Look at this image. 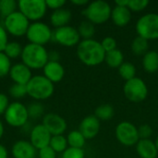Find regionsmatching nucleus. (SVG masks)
Segmentation results:
<instances>
[{"mask_svg":"<svg viewBox=\"0 0 158 158\" xmlns=\"http://www.w3.org/2000/svg\"><path fill=\"white\" fill-rule=\"evenodd\" d=\"M77 56L84 65L94 67L105 62L106 51L97 40H82L77 45Z\"/></svg>","mask_w":158,"mask_h":158,"instance_id":"obj_1","label":"nucleus"},{"mask_svg":"<svg viewBox=\"0 0 158 158\" xmlns=\"http://www.w3.org/2000/svg\"><path fill=\"white\" fill-rule=\"evenodd\" d=\"M22 63L29 69H44L46 63L49 61L48 52L43 45L35 44H26L21 53Z\"/></svg>","mask_w":158,"mask_h":158,"instance_id":"obj_2","label":"nucleus"},{"mask_svg":"<svg viewBox=\"0 0 158 158\" xmlns=\"http://www.w3.org/2000/svg\"><path fill=\"white\" fill-rule=\"evenodd\" d=\"M112 7L104 0H95L89 4L82 10V15L93 24H103L111 17Z\"/></svg>","mask_w":158,"mask_h":158,"instance_id":"obj_3","label":"nucleus"},{"mask_svg":"<svg viewBox=\"0 0 158 158\" xmlns=\"http://www.w3.org/2000/svg\"><path fill=\"white\" fill-rule=\"evenodd\" d=\"M27 93L36 100H44L49 98L54 93V83L44 75L31 77L27 83Z\"/></svg>","mask_w":158,"mask_h":158,"instance_id":"obj_4","label":"nucleus"},{"mask_svg":"<svg viewBox=\"0 0 158 158\" xmlns=\"http://www.w3.org/2000/svg\"><path fill=\"white\" fill-rule=\"evenodd\" d=\"M136 31L148 41L158 40V14L147 13L142 16L136 22Z\"/></svg>","mask_w":158,"mask_h":158,"instance_id":"obj_5","label":"nucleus"},{"mask_svg":"<svg viewBox=\"0 0 158 158\" xmlns=\"http://www.w3.org/2000/svg\"><path fill=\"white\" fill-rule=\"evenodd\" d=\"M123 93L129 101L132 103H140L146 99L148 95V87L143 79L135 77L125 82Z\"/></svg>","mask_w":158,"mask_h":158,"instance_id":"obj_6","label":"nucleus"},{"mask_svg":"<svg viewBox=\"0 0 158 158\" xmlns=\"http://www.w3.org/2000/svg\"><path fill=\"white\" fill-rule=\"evenodd\" d=\"M116 138L124 146H134L140 141L138 128L129 121L119 122L115 130Z\"/></svg>","mask_w":158,"mask_h":158,"instance_id":"obj_7","label":"nucleus"},{"mask_svg":"<svg viewBox=\"0 0 158 158\" xmlns=\"http://www.w3.org/2000/svg\"><path fill=\"white\" fill-rule=\"evenodd\" d=\"M18 6L29 20L40 19L44 16L47 9L44 0H19Z\"/></svg>","mask_w":158,"mask_h":158,"instance_id":"obj_8","label":"nucleus"},{"mask_svg":"<svg viewBox=\"0 0 158 158\" xmlns=\"http://www.w3.org/2000/svg\"><path fill=\"white\" fill-rule=\"evenodd\" d=\"M26 36L31 44L44 46V44H45L52 39L53 32L47 24L37 21L30 24Z\"/></svg>","mask_w":158,"mask_h":158,"instance_id":"obj_9","label":"nucleus"},{"mask_svg":"<svg viewBox=\"0 0 158 158\" xmlns=\"http://www.w3.org/2000/svg\"><path fill=\"white\" fill-rule=\"evenodd\" d=\"M29 118L27 106L19 102H13L9 104L5 112V119L10 126L22 127Z\"/></svg>","mask_w":158,"mask_h":158,"instance_id":"obj_10","label":"nucleus"},{"mask_svg":"<svg viewBox=\"0 0 158 158\" xmlns=\"http://www.w3.org/2000/svg\"><path fill=\"white\" fill-rule=\"evenodd\" d=\"M6 31L15 36H21L27 33L30 23L29 19L20 12L15 11L4 20Z\"/></svg>","mask_w":158,"mask_h":158,"instance_id":"obj_11","label":"nucleus"},{"mask_svg":"<svg viewBox=\"0 0 158 158\" xmlns=\"http://www.w3.org/2000/svg\"><path fill=\"white\" fill-rule=\"evenodd\" d=\"M52 38L61 45L68 47L78 45L81 42V36L78 32V30L69 25L56 28L53 32Z\"/></svg>","mask_w":158,"mask_h":158,"instance_id":"obj_12","label":"nucleus"},{"mask_svg":"<svg viewBox=\"0 0 158 158\" xmlns=\"http://www.w3.org/2000/svg\"><path fill=\"white\" fill-rule=\"evenodd\" d=\"M43 125L52 136L63 135L67 130L66 120L61 116L55 113H48L44 115L43 118Z\"/></svg>","mask_w":158,"mask_h":158,"instance_id":"obj_13","label":"nucleus"},{"mask_svg":"<svg viewBox=\"0 0 158 158\" xmlns=\"http://www.w3.org/2000/svg\"><path fill=\"white\" fill-rule=\"evenodd\" d=\"M52 135L43 124H38L32 128L30 133L31 143L38 150L49 145Z\"/></svg>","mask_w":158,"mask_h":158,"instance_id":"obj_14","label":"nucleus"},{"mask_svg":"<svg viewBox=\"0 0 158 158\" xmlns=\"http://www.w3.org/2000/svg\"><path fill=\"white\" fill-rule=\"evenodd\" d=\"M100 128V120L94 115H89L81 121L79 131L86 140H91L98 135Z\"/></svg>","mask_w":158,"mask_h":158,"instance_id":"obj_15","label":"nucleus"},{"mask_svg":"<svg viewBox=\"0 0 158 158\" xmlns=\"http://www.w3.org/2000/svg\"><path fill=\"white\" fill-rule=\"evenodd\" d=\"M10 78L15 81V83L27 85V83L31 79V71L23 63H18L11 67L9 71Z\"/></svg>","mask_w":158,"mask_h":158,"instance_id":"obj_16","label":"nucleus"},{"mask_svg":"<svg viewBox=\"0 0 158 158\" xmlns=\"http://www.w3.org/2000/svg\"><path fill=\"white\" fill-rule=\"evenodd\" d=\"M36 150L31 142L20 140L12 146V156L14 158H35Z\"/></svg>","mask_w":158,"mask_h":158,"instance_id":"obj_17","label":"nucleus"},{"mask_svg":"<svg viewBox=\"0 0 158 158\" xmlns=\"http://www.w3.org/2000/svg\"><path fill=\"white\" fill-rule=\"evenodd\" d=\"M44 74L53 83L58 82L64 78L65 69L58 61H48L44 67Z\"/></svg>","mask_w":158,"mask_h":158,"instance_id":"obj_18","label":"nucleus"},{"mask_svg":"<svg viewBox=\"0 0 158 158\" xmlns=\"http://www.w3.org/2000/svg\"><path fill=\"white\" fill-rule=\"evenodd\" d=\"M110 19L115 25L118 27H124L128 25L131 19V11L128 6L115 5V6L112 8Z\"/></svg>","mask_w":158,"mask_h":158,"instance_id":"obj_19","label":"nucleus"},{"mask_svg":"<svg viewBox=\"0 0 158 158\" xmlns=\"http://www.w3.org/2000/svg\"><path fill=\"white\" fill-rule=\"evenodd\" d=\"M136 146V152L141 158H156L158 156L157 149L151 139H141Z\"/></svg>","mask_w":158,"mask_h":158,"instance_id":"obj_20","label":"nucleus"},{"mask_svg":"<svg viewBox=\"0 0 158 158\" xmlns=\"http://www.w3.org/2000/svg\"><path fill=\"white\" fill-rule=\"evenodd\" d=\"M71 12L67 8H59L54 10L50 17V21L56 28H60L67 26L71 19Z\"/></svg>","mask_w":158,"mask_h":158,"instance_id":"obj_21","label":"nucleus"},{"mask_svg":"<svg viewBox=\"0 0 158 158\" xmlns=\"http://www.w3.org/2000/svg\"><path fill=\"white\" fill-rule=\"evenodd\" d=\"M143 67L148 73H155L158 70V52L149 50L143 57Z\"/></svg>","mask_w":158,"mask_h":158,"instance_id":"obj_22","label":"nucleus"},{"mask_svg":"<svg viewBox=\"0 0 158 158\" xmlns=\"http://www.w3.org/2000/svg\"><path fill=\"white\" fill-rule=\"evenodd\" d=\"M105 62L112 69H118L124 63V55L119 49H114L106 53Z\"/></svg>","mask_w":158,"mask_h":158,"instance_id":"obj_23","label":"nucleus"},{"mask_svg":"<svg viewBox=\"0 0 158 158\" xmlns=\"http://www.w3.org/2000/svg\"><path fill=\"white\" fill-rule=\"evenodd\" d=\"M131 48L134 55L144 56L149 51V41L141 36H136L131 42Z\"/></svg>","mask_w":158,"mask_h":158,"instance_id":"obj_24","label":"nucleus"},{"mask_svg":"<svg viewBox=\"0 0 158 158\" xmlns=\"http://www.w3.org/2000/svg\"><path fill=\"white\" fill-rule=\"evenodd\" d=\"M115 115V109L114 107L109 104H104L96 107L94 116L99 119L103 121L110 120Z\"/></svg>","mask_w":158,"mask_h":158,"instance_id":"obj_25","label":"nucleus"},{"mask_svg":"<svg viewBox=\"0 0 158 158\" xmlns=\"http://www.w3.org/2000/svg\"><path fill=\"white\" fill-rule=\"evenodd\" d=\"M67 141H68V144L69 145V147L79 148V149H82V147L85 145V143H86V139L80 132L79 130L70 131L68 134Z\"/></svg>","mask_w":158,"mask_h":158,"instance_id":"obj_26","label":"nucleus"},{"mask_svg":"<svg viewBox=\"0 0 158 158\" xmlns=\"http://www.w3.org/2000/svg\"><path fill=\"white\" fill-rule=\"evenodd\" d=\"M78 32L83 40L93 39L94 33H95V27L94 24L90 22L89 20H83L80 23L78 27Z\"/></svg>","mask_w":158,"mask_h":158,"instance_id":"obj_27","label":"nucleus"},{"mask_svg":"<svg viewBox=\"0 0 158 158\" xmlns=\"http://www.w3.org/2000/svg\"><path fill=\"white\" fill-rule=\"evenodd\" d=\"M118 69L119 76L126 81L136 77V68L131 62H124Z\"/></svg>","mask_w":158,"mask_h":158,"instance_id":"obj_28","label":"nucleus"},{"mask_svg":"<svg viewBox=\"0 0 158 158\" xmlns=\"http://www.w3.org/2000/svg\"><path fill=\"white\" fill-rule=\"evenodd\" d=\"M68 141L67 138L63 135H56L52 136L49 146L56 152V153H63L68 148Z\"/></svg>","mask_w":158,"mask_h":158,"instance_id":"obj_29","label":"nucleus"},{"mask_svg":"<svg viewBox=\"0 0 158 158\" xmlns=\"http://www.w3.org/2000/svg\"><path fill=\"white\" fill-rule=\"evenodd\" d=\"M17 2L15 0H1L0 1V14L5 19L14 13L17 7Z\"/></svg>","mask_w":158,"mask_h":158,"instance_id":"obj_30","label":"nucleus"},{"mask_svg":"<svg viewBox=\"0 0 158 158\" xmlns=\"http://www.w3.org/2000/svg\"><path fill=\"white\" fill-rule=\"evenodd\" d=\"M22 49L23 48L21 47L19 43H18V42H10V43H7V44H6L5 50H4V53L9 58H16L19 56H21Z\"/></svg>","mask_w":158,"mask_h":158,"instance_id":"obj_31","label":"nucleus"},{"mask_svg":"<svg viewBox=\"0 0 158 158\" xmlns=\"http://www.w3.org/2000/svg\"><path fill=\"white\" fill-rule=\"evenodd\" d=\"M27 110H28V115L30 118H38L42 117V115L44 114V107L43 106V105L41 103L33 102L30 106H27Z\"/></svg>","mask_w":158,"mask_h":158,"instance_id":"obj_32","label":"nucleus"},{"mask_svg":"<svg viewBox=\"0 0 158 158\" xmlns=\"http://www.w3.org/2000/svg\"><path fill=\"white\" fill-rule=\"evenodd\" d=\"M9 94L12 97L19 99L24 97L28 93H27V86L23 84H19L15 83L9 88Z\"/></svg>","mask_w":158,"mask_h":158,"instance_id":"obj_33","label":"nucleus"},{"mask_svg":"<svg viewBox=\"0 0 158 158\" xmlns=\"http://www.w3.org/2000/svg\"><path fill=\"white\" fill-rule=\"evenodd\" d=\"M11 69L10 58L6 56L4 52L0 53V77H5L7 75Z\"/></svg>","mask_w":158,"mask_h":158,"instance_id":"obj_34","label":"nucleus"},{"mask_svg":"<svg viewBox=\"0 0 158 158\" xmlns=\"http://www.w3.org/2000/svg\"><path fill=\"white\" fill-rule=\"evenodd\" d=\"M149 5L148 0H129L128 7L131 11L140 12L147 7Z\"/></svg>","mask_w":158,"mask_h":158,"instance_id":"obj_35","label":"nucleus"},{"mask_svg":"<svg viewBox=\"0 0 158 158\" xmlns=\"http://www.w3.org/2000/svg\"><path fill=\"white\" fill-rule=\"evenodd\" d=\"M85 153L83 149L79 148H73V147H68L66 151L62 153L61 158H84Z\"/></svg>","mask_w":158,"mask_h":158,"instance_id":"obj_36","label":"nucleus"},{"mask_svg":"<svg viewBox=\"0 0 158 158\" xmlns=\"http://www.w3.org/2000/svg\"><path fill=\"white\" fill-rule=\"evenodd\" d=\"M101 44H102V47L104 48V50L106 51V53L109 52V51H112L114 49H117V41L111 36L105 37L102 40Z\"/></svg>","mask_w":158,"mask_h":158,"instance_id":"obj_37","label":"nucleus"},{"mask_svg":"<svg viewBox=\"0 0 158 158\" xmlns=\"http://www.w3.org/2000/svg\"><path fill=\"white\" fill-rule=\"evenodd\" d=\"M139 137L141 139H150L153 134V129L148 124H143L138 128Z\"/></svg>","mask_w":158,"mask_h":158,"instance_id":"obj_38","label":"nucleus"},{"mask_svg":"<svg viewBox=\"0 0 158 158\" xmlns=\"http://www.w3.org/2000/svg\"><path fill=\"white\" fill-rule=\"evenodd\" d=\"M56 153L48 145L39 150V158H56Z\"/></svg>","mask_w":158,"mask_h":158,"instance_id":"obj_39","label":"nucleus"},{"mask_svg":"<svg viewBox=\"0 0 158 158\" xmlns=\"http://www.w3.org/2000/svg\"><path fill=\"white\" fill-rule=\"evenodd\" d=\"M7 33L6 29L0 25V53L4 52L6 44H7Z\"/></svg>","mask_w":158,"mask_h":158,"instance_id":"obj_40","label":"nucleus"},{"mask_svg":"<svg viewBox=\"0 0 158 158\" xmlns=\"http://www.w3.org/2000/svg\"><path fill=\"white\" fill-rule=\"evenodd\" d=\"M45 3H46L47 7L56 10V9L62 8L63 6L66 4V1L65 0H46Z\"/></svg>","mask_w":158,"mask_h":158,"instance_id":"obj_41","label":"nucleus"},{"mask_svg":"<svg viewBox=\"0 0 158 158\" xmlns=\"http://www.w3.org/2000/svg\"><path fill=\"white\" fill-rule=\"evenodd\" d=\"M8 98L5 94L0 93V115L5 114L6 108L8 107Z\"/></svg>","mask_w":158,"mask_h":158,"instance_id":"obj_42","label":"nucleus"},{"mask_svg":"<svg viewBox=\"0 0 158 158\" xmlns=\"http://www.w3.org/2000/svg\"><path fill=\"white\" fill-rule=\"evenodd\" d=\"M48 56H49V61H58L59 54L56 51H52L50 54H48Z\"/></svg>","mask_w":158,"mask_h":158,"instance_id":"obj_43","label":"nucleus"},{"mask_svg":"<svg viewBox=\"0 0 158 158\" xmlns=\"http://www.w3.org/2000/svg\"><path fill=\"white\" fill-rule=\"evenodd\" d=\"M0 158H7L6 148L3 144H0Z\"/></svg>","mask_w":158,"mask_h":158,"instance_id":"obj_44","label":"nucleus"},{"mask_svg":"<svg viewBox=\"0 0 158 158\" xmlns=\"http://www.w3.org/2000/svg\"><path fill=\"white\" fill-rule=\"evenodd\" d=\"M71 3L76 6H85L89 4V1L88 0H72Z\"/></svg>","mask_w":158,"mask_h":158,"instance_id":"obj_45","label":"nucleus"},{"mask_svg":"<svg viewBox=\"0 0 158 158\" xmlns=\"http://www.w3.org/2000/svg\"><path fill=\"white\" fill-rule=\"evenodd\" d=\"M129 0H118L115 2L117 6H128Z\"/></svg>","mask_w":158,"mask_h":158,"instance_id":"obj_46","label":"nucleus"},{"mask_svg":"<svg viewBox=\"0 0 158 158\" xmlns=\"http://www.w3.org/2000/svg\"><path fill=\"white\" fill-rule=\"evenodd\" d=\"M3 133H4V126H3L2 121L0 120V139H1V137L3 136Z\"/></svg>","mask_w":158,"mask_h":158,"instance_id":"obj_47","label":"nucleus"},{"mask_svg":"<svg viewBox=\"0 0 158 158\" xmlns=\"http://www.w3.org/2000/svg\"><path fill=\"white\" fill-rule=\"evenodd\" d=\"M155 144H156V149H157L158 152V137L156 139V141H155Z\"/></svg>","mask_w":158,"mask_h":158,"instance_id":"obj_48","label":"nucleus"},{"mask_svg":"<svg viewBox=\"0 0 158 158\" xmlns=\"http://www.w3.org/2000/svg\"><path fill=\"white\" fill-rule=\"evenodd\" d=\"M123 158H129V157H123Z\"/></svg>","mask_w":158,"mask_h":158,"instance_id":"obj_49","label":"nucleus"}]
</instances>
